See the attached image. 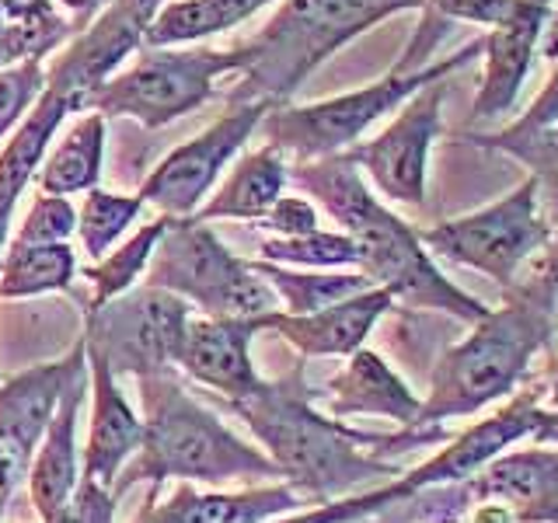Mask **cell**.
I'll list each match as a JSON object with an SVG mask.
<instances>
[{
  "label": "cell",
  "instance_id": "ac0fdd59",
  "mask_svg": "<svg viewBox=\"0 0 558 523\" xmlns=\"http://www.w3.org/2000/svg\"><path fill=\"white\" fill-rule=\"evenodd\" d=\"M395 307V296L380 287H371L349 301H339L325 311L314 314H287V311H272L266 318H258L262 331H272V336L283 339L293 353L301 356H353L363 342L371 339V331L377 321Z\"/></svg>",
  "mask_w": 558,
  "mask_h": 523
},
{
  "label": "cell",
  "instance_id": "60d3db41",
  "mask_svg": "<svg viewBox=\"0 0 558 523\" xmlns=\"http://www.w3.org/2000/svg\"><path fill=\"white\" fill-rule=\"evenodd\" d=\"M52 4H57V0H0V14H4L8 22H22V17L52 14Z\"/></svg>",
  "mask_w": 558,
  "mask_h": 523
},
{
  "label": "cell",
  "instance_id": "ba28073f",
  "mask_svg": "<svg viewBox=\"0 0 558 523\" xmlns=\"http://www.w3.org/2000/svg\"><path fill=\"white\" fill-rule=\"evenodd\" d=\"M147 287H157L196 307L206 318L255 321L279 311L272 287L252 262L234 255L199 220H171L161 244L150 255Z\"/></svg>",
  "mask_w": 558,
  "mask_h": 523
},
{
  "label": "cell",
  "instance_id": "8d00e7d4",
  "mask_svg": "<svg viewBox=\"0 0 558 523\" xmlns=\"http://www.w3.org/2000/svg\"><path fill=\"white\" fill-rule=\"evenodd\" d=\"M258 227L269 238H296V234H311L318 231V206L304 196H279L276 206L266 217L258 220Z\"/></svg>",
  "mask_w": 558,
  "mask_h": 523
},
{
  "label": "cell",
  "instance_id": "8992f818",
  "mask_svg": "<svg viewBox=\"0 0 558 523\" xmlns=\"http://www.w3.org/2000/svg\"><path fill=\"white\" fill-rule=\"evenodd\" d=\"M482 49H485V35L475 42H464L461 49H453L450 57L436 60L423 70L395 63L380 81L356 87V92L311 101V105H279V109L266 115L262 126L269 133V144L283 157H293L296 165L322 161V157H331V154H345L349 147L360 144V136L371 130L377 119L401 109V105L415 92H423V87L447 81L453 70L475 63L482 57Z\"/></svg>",
  "mask_w": 558,
  "mask_h": 523
},
{
  "label": "cell",
  "instance_id": "f1b7e54d",
  "mask_svg": "<svg viewBox=\"0 0 558 523\" xmlns=\"http://www.w3.org/2000/svg\"><path fill=\"white\" fill-rule=\"evenodd\" d=\"M255 272L272 287L279 311L287 314H314L325 311L339 301H349L374 283L360 269H318V272H301L287 266H272V262H252Z\"/></svg>",
  "mask_w": 558,
  "mask_h": 523
},
{
  "label": "cell",
  "instance_id": "ee69618b",
  "mask_svg": "<svg viewBox=\"0 0 558 523\" xmlns=\"http://www.w3.org/2000/svg\"><path fill=\"white\" fill-rule=\"evenodd\" d=\"M147 488H150V496L144 499V506H140V513L133 516V523H147V516H150V506L157 499V485H147Z\"/></svg>",
  "mask_w": 558,
  "mask_h": 523
},
{
  "label": "cell",
  "instance_id": "e0dca14e",
  "mask_svg": "<svg viewBox=\"0 0 558 523\" xmlns=\"http://www.w3.org/2000/svg\"><path fill=\"white\" fill-rule=\"evenodd\" d=\"M258 318H206L192 314L185 325V336L174 356V370L203 388L217 391L223 401H238L252 394L262 377L252 363V339L258 336Z\"/></svg>",
  "mask_w": 558,
  "mask_h": 523
},
{
  "label": "cell",
  "instance_id": "277c9868",
  "mask_svg": "<svg viewBox=\"0 0 558 523\" xmlns=\"http://www.w3.org/2000/svg\"><path fill=\"white\" fill-rule=\"evenodd\" d=\"M144 398V443L133 461L116 478V499L126 496L133 485H157L168 478L179 482H279V471L269 453L241 440L217 412L199 405L182 388L179 370L150 374L136 380Z\"/></svg>",
  "mask_w": 558,
  "mask_h": 523
},
{
  "label": "cell",
  "instance_id": "52a82bcc",
  "mask_svg": "<svg viewBox=\"0 0 558 523\" xmlns=\"http://www.w3.org/2000/svg\"><path fill=\"white\" fill-rule=\"evenodd\" d=\"M534 423H537V401L527 391H520L513 398H506V405L496 409L493 415H485L464 433L450 436L440 453H433L429 461L409 467L405 475L391 478L388 485L363 488V492L331 499L322 506H307L301 513L279 516L269 523H360L380 510H391V506L405 502L412 496H423L429 488L461 485L471 475H478L493 458L513 450L520 440H527L534 433Z\"/></svg>",
  "mask_w": 558,
  "mask_h": 523
},
{
  "label": "cell",
  "instance_id": "f6af8a7d",
  "mask_svg": "<svg viewBox=\"0 0 558 523\" xmlns=\"http://www.w3.org/2000/svg\"><path fill=\"white\" fill-rule=\"evenodd\" d=\"M4 25H8V17L0 14V39H4ZM0 70H4V60H0Z\"/></svg>",
  "mask_w": 558,
  "mask_h": 523
},
{
  "label": "cell",
  "instance_id": "ab89813d",
  "mask_svg": "<svg viewBox=\"0 0 558 523\" xmlns=\"http://www.w3.org/2000/svg\"><path fill=\"white\" fill-rule=\"evenodd\" d=\"M531 276L537 279V283H545L548 290H558V227L551 231L545 252L531 262Z\"/></svg>",
  "mask_w": 558,
  "mask_h": 523
},
{
  "label": "cell",
  "instance_id": "7402d4cb",
  "mask_svg": "<svg viewBox=\"0 0 558 523\" xmlns=\"http://www.w3.org/2000/svg\"><path fill=\"white\" fill-rule=\"evenodd\" d=\"M84 401H87V374L66 388L60 409L52 415L43 443L32 458L25 485H28V499L43 523H60L70 499H74V488L81 482L77 426H81Z\"/></svg>",
  "mask_w": 558,
  "mask_h": 523
},
{
  "label": "cell",
  "instance_id": "3957f363",
  "mask_svg": "<svg viewBox=\"0 0 558 523\" xmlns=\"http://www.w3.org/2000/svg\"><path fill=\"white\" fill-rule=\"evenodd\" d=\"M555 304L558 290H548L534 276L517 279L506 290L502 307L488 311L436 360L415 429H444L450 418H468L513 398L531 370V360L551 339Z\"/></svg>",
  "mask_w": 558,
  "mask_h": 523
},
{
  "label": "cell",
  "instance_id": "30bf717a",
  "mask_svg": "<svg viewBox=\"0 0 558 523\" xmlns=\"http://www.w3.org/2000/svg\"><path fill=\"white\" fill-rule=\"evenodd\" d=\"M551 231L555 227L541 209L537 182L527 174L502 199L418 231V241L429 255L485 272L493 283L510 290L517 276L545 252Z\"/></svg>",
  "mask_w": 558,
  "mask_h": 523
},
{
  "label": "cell",
  "instance_id": "ffe728a7",
  "mask_svg": "<svg viewBox=\"0 0 558 523\" xmlns=\"http://www.w3.org/2000/svg\"><path fill=\"white\" fill-rule=\"evenodd\" d=\"M551 22V4L545 0H520V8L506 17L502 25L488 28L485 35V70L471 119H496L510 112L517 95L534 66V52L545 39V28Z\"/></svg>",
  "mask_w": 558,
  "mask_h": 523
},
{
  "label": "cell",
  "instance_id": "4fadbf2b",
  "mask_svg": "<svg viewBox=\"0 0 558 523\" xmlns=\"http://www.w3.org/2000/svg\"><path fill=\"white\" fill-rule=\"evenodd\" d=\"M87 374L84 336L60 360L35 363L28 370L0 380V513L8 510L17 485L28 478V467L43 436L57 415L66 388Z\"/></svg>",
  "mask_w": 558,
  "mask_h": 523
},
{
  "label": "cell",
  "instance_id": "7a4b0ae2",
  "mask_svg": "<svg viewBox=\"0 0 558 523\" xmlns=\"http://www.w3.org/2000/svg\"><path fill=\"white\" fill-rule=\"evenodd\" d=\"M290 182L301 185L328 217H336L342 234L356 244V269L374 287L388 290L395 301L450 314L464 325H475L493 311L440 272L415 227L374 196L371 185L363 182V171L345 154L293 165Z\"/></svg>",
  "mask_w": 558,
  "mask_h": 523
},
{
  "label": "cell",
  "instance_id": "4dcf8cb0",
  "mask_svg": "<svg viewBox=\"0 0 558 523\" xmlns=\"http://www.w3.org/2000/svg\"><path fill=\"white\" fill-rule=\"evenodd\" d=\"M464 144H475L485 150H499L510 154L531 171V179L537 182V196L541 209H545V220L558 227V122L548 130H537L531 136H502L496 133H464Z\"/></svg>",
  "mask_w": 558,
  "mask_h": 523
},
{
  "label": "cell",
  "instance_id": "8fae6325",
  "mask_svg": "<svg viewBox=\"0 0 558 523\" xmlns=\"http://www.w3.org/2000/svg\"><path fill=\"white\" fill-rule=\"evenodd\" d=\"M192 307L157 287H133L130 293L84 311V345L101 356L116 377H150L174 370Z\"/></svg>",
  "mask_w": 558,
  "mask_h": 523
},
{
  "label": "cell",
  "instance_id": "bcb514c9",
  "mask_svg": "<svg viewBox=\"0 0 558 523\" xmlns=\"http://www.w3.org/2000/svg\"><path fill=\"white\" fill-rule=\"evenodd\" d=\"M545 4H551V8H555V0H545Z\"/></svg>",
  "mask_w": 558,
  "mask_h": 523
},
{
  "label": "cell",
  "instance_id": "603a6c76",
  "mask_svg": "<svg viewBox=\"0 0 558 523\" xmlns=\"http://www.w3.org/2000/svg\"><path fill=\"white\" fill-rule=\"evenodd\" d=\"M301 510H307V502L287 482L252 485L241 492H199L182 482L168 499H154L147 523H269Z\"/></svg>",
  "mask_w": 558,
  "mask_h": 523
},
{
  "label": "cell",
  "instance_id": "83f0119b",
  "mask_svg": "<svg viewBox=\"0 0 558 523\" xmlns=\"http://www.w3.org/2000/svg\"><path fill=\"white\" fill-rule=\"evenodd\" d=\"M81 272L70 244H8L0 258V301H28L43 293H63Z\"/></svg>",
  "mask_w": 558,
  "mask_h": 523
},
{
  "label": "cell",
  "instance_id": "2e32d148",
  "mask_svg": "<svg viewBox=\"0 0 558 523\" xmlns=\"http://www.w3.org/2000/svg\"><path fill=\"white\" fill-rule=\"evenodd\" d=\"M468 496L510 523H558V447L499 453L468 478Z\"/></svg>",
  "mask_w": 558,
  "mask_h": 523
},
{
  "label": "cell",
  "instance_id": "9a60e30c",
  "mask_svg": "<svg viewBox=\"0 0 558 523\" xmlns=\"http://www.w3.org/2000/svg\"><path fill=\"white\" fill-rule=\"evenodd\" d=\"M444 101L447 81H436L401 105L388 130L345 150L349 161L374 182L384 199L405 206L426 203L429 150L444 133Z\"/></svg>",
  "mask_w": 558,
  "mask_h": 523
},
{
  "label": "cell",
  "instance_id": "6da1fadb",
  "mask_svg": "<svg viewBox=\"0 0 558 523\" xmlns=\"http://www.w3.org/2000/svg\"><path fill=\"white\" fill-rule=\"evenodd\" d=\"M227 405L269 453L279 482H287L307 506L398 478L395 464L371 453L380 433L353 429L342 418L322 412L314 405V388H307L301 366L279 380L262 377L252 394Z\"/></svg>",
  "mask_w": 558,
  "mask_h": 523
},
{
  "label": "cell",
  "instance_id": "5bb4252c",
  "mask_svg": "<svg viewBox=\"0 0 558 523\" xmlns=\"http://www.w3.org/2000/svg\"><path fill=\"white\" fill-rule=\"evenodd\" d=\"M165 4L168 0H109L46 70V92L57 95L66 112H87L98 87L116 77L130 52L144 49L154 17Z\"/></svg>",
  "mask_w": 558,
  "mask_h": 523
},
{
  "label": "cell",
  "instance_id": "7bdbcfd3",
  "mask_svg": "<svg viewBox=\"0 0 558 523\" xmlns=\"http://www.w3.org/2000/svg\"><path fill=\"white\" fill-rule=\"evenodd\" d=\"M545 52L551 60H558V0H555V8H551V22H548V28H545Z\"/></svg>",
  "mask_w": 558,
  "mask_h": 523
},
{
  "label": "cell",
  "instance_id": "f35d334b",
  "mask_svg": "<svg viewBox=\"0 0 558 523\" xmlns=\"http://www.w3.org/2000/svg\"><path fill=\"white\" fill-rule=\"evenodd\" d=\"M558 122V63L551 70V77L545 81V87L537 92V98L523 109L510 126L499 130L502 136H531L537 130H548Z\"/></svg>",
  "mask_w": 558,
  "mask_h": 523
},
{
  "label": "cell",
  "instance_id": "9c48e42d",
  "mask_svg": "<svg viewBox=\"0 0 558 523\" xmlns=\"http://www.w3.org/2000/svg\"><path fill=\"white\" fill-rule=\"evenodd\" d=\"M238 74V49H150L144 46L130 70L105 81L87 112L105 119H133L144 130H161L168 122L203 109L217 98V81Z\"/></svg>",
  "mask_w": 558,
  "mask_h": 523
},
{
  "label": "cell",
  "instance_id": "d6a6232c",
  "mask_svg": "<svg viewBox=\"0 0 558 523\" xmlns=\"http://www.w3.org/2000/svg\"><path fill=\"white\" fill-rule=\"evenodd\" d=\"M258 262L287 269H356V244L342 231H311L296 238H266L258 248Z\"/></svg>",
  "mask_w": 558,
  "mask_h": 523
},
{
  "label": "cell",
  "instance_id": "836d02e7",
  "mask_svg": "<svg viewBox=\"0 0 558 523\" xmlns=\"http://www.w3.org/2000/svg\"><path fill=\"white\" fill-rule=\"evenodd\" d=\"M77 234V209L63 196H39L32 199L28 214L11 234V244H70Z\"/></svg>",
  "mask_w": 558,
  "mask_h": 523
},
{
  "label": "cell",
  "instance_id": "44dd1931",
  "mask_svg": "<svg viewBox=\"0 0 558 523\" xmlns=\"http://www.w3.org/2000/svg\"><path fill=\"white\" fill-rule=\"evenodd\" d=\"M314 405L342 423L353 415H377L391 418L401 429H415L423 398L409 388L388 360L363 345L353 356H345V366L325 388L314 391Z\"/></svg>",
  "mask_w": 558,
  "mask_h": 523
},
{
  "label": "cell",
  "instance_id": "cb8c5ba5",
  "mask_svg": "<svg viewBox=\"0 0 558 523\" xmlns=\"http://www.w3.org/2000/svg\"><path fill=\"white\" fill-rule=\"evenodd\" d=\"M66 115V105L52 92H43V98L32 105V112L17 122L14 133L4 139V147H0V258H4L11 244L17 199L35 182V174L46 161V150L57 139Z\"/></svg>",
  "mask_w": 558,
  "mask_h": 523
},
{
  "label": "cell",
  "instance_id": "e575fe53",
  "mask_svg": "<svg viewBox=\"0 0 558 523\" xmlns=\"http://www.w3.org/2000/svg\"><path fill=\"white\" fill-rule=\"evenodd\" d=\"M43 92H46L43 60H28V63L0 70V144H4L17 122L32 112V105L43 98Z\"/></svg>",
  "mask_w": 558,
  "mask_h": 523
},
{
  "label": "cell",
  "instance_id": "74e56055",
  "mask_svg": "<svg viewBox=\"0 0 558 523\" xmlns=\"http://www.w3.org/2000/svg\"><path fill=\"white\" fill-rule=\"evenodd\" d=\"M116 506H119V499L112 488H105V485L81 475V482L74 488V499H70L60 523H116Z\"/></svg>",
  "mask_w": 558,
  "mask_h": 523
},
{
  "label": "cell",
  "instance_id": "b9f144b4",
  "mask_svg": "<svg viewBox=\"0 0 558 523\" xmlns=\"http://www.w3.org/2000/svg\"><path fill=\"white\" fill-rule=\"evenodd\" d=\"M57 4L70 14V25L81 32L105 4H109V0H57Z\"/></svg>",
  "mask_w": 558,
  "mask_h": 523
},
{
  "label": "cell",
  "instance_id": "4316f807",
  "mask_svg": "<svg viewBox=\"0 0 558 523\" xmlns=\"http://www.w3.org/2000/svg\"><path fill=\"white\" fill-rule=\"evenodd\" d=\"M269 4H276V0H168L157 11L144 46L165 49V46L199 42L209 39V35H220L227 28L248 22L252 14H258Z\"/></svg>",
  "mask_w": 558,
  "mask_h": 523
},
{
  "label": "cell",
  "instance_id": "1f68e13d",
  "mask_svg": "<svg viewBox=\"0 0 558 523\" xmlns=\"http://www.w3.org/2000/svg\"><path fill=\"white\" fill-rule=\"evenodd\" d=\"M140 214H144V199L136 192L122 196V192L109 188H87L84 203L77 206V241L84 255L92 262L105 258L140 220Z\"/></svg>",
  "mask_w": 558,
  "mask_h": 523
},
{
  "label": "cell",
  "instance_id": "f546056e",
  "mask_svg": "<svg viewBox=\"0 0 558 523\" xmlns=\"http://www.w3.org/2000/svg\"><path fill=\"white\" fill-rule=\"evenodd\" d=\"M168 223H171L168 217H154L147 223H140L136 231L126 241H119L109 255L92 262L87 269H81L87 283H92V296H87L84 311H95L101 304L116 301V296L130 293L140 283V279L147 276L150 255H154L157 244H161Z\"/></svg>",
  "mask_w": 558,
  "mask_h": 523
},
{
  "label": "cell",
  "instance_id": "484cf974",
  "mask_svg": "<svg viewBox=\"0 0 558 523\" xmlns=\"http://www.w3.org/2000/svg\"><path fill=\"white\" fill-rule=\"evenodd\" d=\"M105 144H109V126L98 112H81L74 126L63 130L46 150V161L35 174L39 192L46 196H77V192L98 188L105 168Z\"/></svg>",
  "mask_w": 558,
  "mask_h": 523
},
{
  "label": "cell",
  "instance_id": "d4e9b609",
  "mask_svg": "<svg viewBox=\"0 0 558 523\" xmlns=\"http://www.w3.org/2000/svg\"><path fill=\"white\" fill-rule=\"evenodd\" d=\"M287 182H290V165L287 157L279 154L272 144L258 147L252 154H241V161L227 171V179L209 192L206 203L196 209L199 223H214V220H248L258 223L262 217L276 206L279 196H287Z\"/></svg>",
  "mask_w": 558,
  "mask_h": 523
},
{
  "label": "cell",
  "instance_id": "d6986e66",
  "mask_svg": "<svg viewBox=\"0 0 558 523\" xmlns=\"http://www.w3.org/2000/svg\"><path fill=\"white\" fill-rule=\"evenodd\" d=\"M87 394H92V423L81 450V475L116 488L122 467L144 443V415L130 405L119 377L95 353H87Z\"/></svg>",
  "mask_w": 558,
  "mask_h": 523
},
{
  "label": "cell",
  "instance_id": "7c38bea8",
  "mask_svg": "<svg viewBox=\"0 0 558 523\" xmlns=\"http://www.w3.org/2000/svg\"><path fill=\"white\" fill-rule=\"evenodd\" d=\"M272 112L266 101L231 105L214 126H206L199 136L174 147L165 161L144 179L136 196L144 206H154L168 220H189L206 203V196L220 185V174L231 168L234 157L248 147V139Z\"/></svg>",
  "mask_w": 558,
  "mask_h": 523
},
{
  "label": "cell",
  "instance_id": "d590c367",
  "mask_svg": "<svg viewBox=\"0 0 558 523\" xmlns=\"http://www.w3.org/2000/svg\"><path fill=\"white\" fill-rule=\"evenodd\" d=\"M423 8L433 11L436 17H444V22L496 28L520 8V0H423Z\"/></svg>",
  "mask_w": 558,
  "mask_h": 523
},
{
  "label": "cell",
  "instance_id": "5b68a950",
  "mask_svg": "<svg viewBox=\"0 0 558 523\" xmlns=\"http://www.w3.org/2000/svg\"><path fill=\"white\" fill-rule=\"evenodd\" d=\"M401 11H423V0H279L269 22L234 46L241 84L227 101L290 105L328 57Z\"/></svg>",
  "mask_w": 558,
  "mask_h": 523
}]
</instances>
